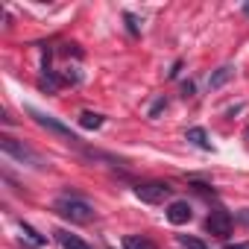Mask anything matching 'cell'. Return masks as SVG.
<instances>
[{"instance_id":"obj_3","label":"cell","mask_w":249,"mask_h":249,"mask_svg":"<svg viewBox=\"0 0 249 249\" xmlns=\"http://www.w3.org/2000/svg\"><path fill=\"white\" fill-rule=\"evenodd\" d=\"M135 196L147 205H159L173 196V188L167 182H141V185H135Z\"/></svg>"},{"instance_id":"obj_10","label":"cell","mask_w":249,"mask_h":249,"mask_svg":"<svg viewBox=\"0 0 249 249\" xmlns=\"http://www.w3.org/2000/svg\"><path fill=\"white\" fill-rule=\"evenodd\" d=\"M194 147H199V150H211V141H208V135H205V129L202 126H194V129H188V135H185Z\"/></svg>"},{"instance_id":"obj_14","label":"cell","mask_w":249,"mask_h":249,"mask_svg":"<svg viewBox=\"0 0 249 249\" xmlns=\"http://www.w3.org/2000/svg\"><path fill=\"white\" fill-rule=\"evenodd\" d=\"M126 24H129V33L135 36V33H138V21H135V15H126Z\"/></svg>"},{"instance_id":"obj_19","label":"cell","mask_w":249,"mask_h":249,"mask_svg":"<svg viewBox=\"0 0 249 249\" xmlns=\"http://www.w3.org/2000/svg\"><path fill=\"white\" fill-rule=\"evenodd\" d=\"M246 138H249V129H246Z\"/></svg>"},{"instance_id":"obj_7","label":"cell","mask_w":249,"mask_h":249,"mask_svg":"<svg viewBox=\"0 0 249 249\" xmlns=\"http://www.w3.org/2000/svg\"><path fill=\"white\" fill-rule=\"evenodd\" d=\"M56 240L62 243V249H91L82 237H76V234H71V231H62V229L56 231Z\"/></svg>"},{"instance_id":"obj_5","label":"cell","mask_w":249,"mask_h":249,"mask_svg":"<svg viewBox=\"0 0 249 249\" xmlns=\"http://www.w3.org/2000/svg\"><path fill=\"white\" fill-rule=\"evenodd\" d=\"M231 226H234V220H231V214L223 211V208H214V211L208 214V220H205L208 234H214V237H220V240H229Z\"/></svg>"},{"instance_id":"obj_18","label":"cell","mask_w":249,"mask_h":249,"mask_svg":"<svg viewBox=\"0 0 249 249\" xmlns=\"http://www.w3.org/2000/svg\"><path fill=\"white\" fill-rule=\"evenodd\" d=\"M243 9H246V15H249V3H246V6H243Z\"/></svg>"},{"instance_id":"obj_6","label":"cell","mask_w":249,"mask_h":249,"mask_svg":"<svg viewBox=\"0 0 249 249\" xmlns=\"http://www.w3.org/2000/svg\"><path fill=\"white\" fill-rule=\"evenodd\" d=\"M191 217H194V211H191V205L185 199H173L167 205V220L173 226H185V223H191Z\"/></svg>"},{"instance_id":"obj_15","label":"cell","mask_w":249,"mask_h":249,"mask_svg":"<svg viewBox=\"0 0 249 249\" xmlns=\"http://www.w3.org/2000/svg\"><path fill=\"white\" fill-rule=\"evenodd\" d=\"M161 108H167V100H159V103H156V106H153V108H150V114H153V117H156V114H159V111H161Z\"/></svg>"},{"instance_id":"obj_2","label":"cell","mask_w":249,"mask_h":249,"mask_svg":"<svg viewBox=\"0 0 249 249\" xmlns=\"http://www.w3.org/2000/svg\"><path fill=\"white\" fill-rule=\"evenodd\" d=\"M0 150H3L6 156H12L15 161H21V164H30V167H44V159H41L33 147H27V144L15 141L12 135H0Z\"/></svg>"},{"instance_id":"obj_17","label":"cell","mask_w":249,"mask_h":249,"mask_svg":"<svg viewBox=\"0 0 249 249\" xmlns=\"http://www.w3.org/2000/svg\"><path fill=\"white\" fill-rule=\"evenodd\" d=\"M226 249H249V243H226Z\"/></svg>"},{"instance_id":"obj_16","label":"cell","mask_w":249,"mask_h":249,"mask_svg":"<svg viewBox=\"0 0 249 249\" xmlns=\"http://www.w3.org/2000/svg\"><path fill=\"white\" fill-rule=\"evenodd\" d=\"M237 220H240V223H243V226H249V208H243V211H240V214H237Z\"/></svg>"},{"instance_id":"obj_1","label":"cell","mask_w":249,"mask_h":249,"mask_svg":"<svg viewBox=\"0 0 249 249\" xmlns=\"http://www.w3.org/2000/svg\"><path fill=\"white\" fill-rule=\"evenodd\" d=\"M56 214H62L71 223H91L94 220V208L85 199H79V196H62V199H56Z\"/></svg>"},{"instance_id":"obj_4","label":"cell","mask_w":249,"mask_h":249,"mask_svg":"<svg viewBox=\"0 0 249 249\" xmlns=\"http://www.w3.org/2000/svg\"><path fill=\"white\" fill-rule=\"evenodd\" d=\"M30 111V117L38 123V126H44V129H50L53 135H59V138H65L68 144H73V147H79V138L76 135H71V129L68 126H62V123L53 117V114H44V111H38V108H27Z\"/></svg>"},{"instance_id":"obj_12","label":"cell","mask_w":249,"mask_h":249,"mask_svg":"<svg viewBox=\"0 0 249 249\" xmlns=\"http://www.w3.org/2000/svg\"><path fill=\"white\" fill-rule=\"evenodd\" d=\"M21 234H24L33 246H44V243H47V237H44V234H38V231H36L33 226H27V223H21Z\"/></svg>"},{"instance_id":"obj_8","label":"cell","mask_w":249,"mask_h":249,"mask_svg":"<svg viewBox=\"0 0 249 249\" xmlns=\"http://www.w3.org/2000/svg\"><path fill=\"white\" fill-rule=\"evenodd\" d=\"M231 76H234V68H231V65H223V68H217V73L208 79V88H211V91H217V88H223Z\"/></svg>"},{"instance_id":"obj_9","label":"cell","mask_w":249,"mask_h":249,"mask_svg":"<svg viewBox=\"0 0 249 249\" xmlns=\"http://www.w3.org/2000/svg\"><path fill=\"white\" fill-rule=\"evenodd\" d=\"M123 249H159L150 237H141V234H126L123 237Z\"/></svg>"},{"instance_id":"obj_11","label":"cell","mask_w":249,"mask_h":249,"mask_svg":"<svg viewBox=\"0 0 249 249\" xmlns=\"http://www.w3.org/2000/svg\"><path fill=\"white\" fill-rule=\"evenodd\" d=\"M79 126H85V129H100V126H103V114L82 111V114H79Z\"/></svg>"},{"instance_id":"obj_13","label":"cell","mask_w":249,"mask_h":249,"mask_svg":"<svg viewBox=\"0 0 249 249\" xmlns=\"http://www.w3.org/2000/svg\"><path fill=\"white\" fill-rule=\"evenodd\" d=\"M179 243H182L185 249H208L205 243H199L196 237H188V234H179Z\"/></svg>"}]
</instances>
